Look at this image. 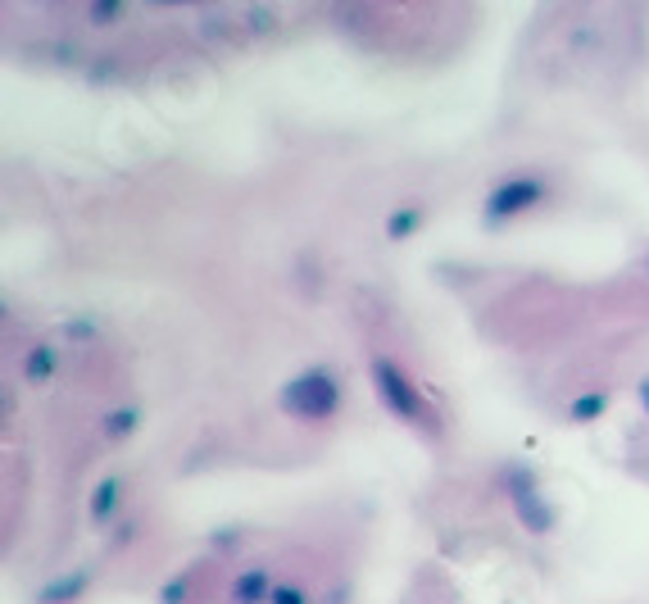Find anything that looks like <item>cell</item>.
I'll use <instances>...</instances> for the list:
<instances>
[{
  "mask_svg": "<svg viewBox=\"0 0 649 604\" xmlns=\"http://www.w3.org/2000/svg\"><path fill=\"white\" fill-rule=\"evenodd\" d=\"M159 600H164V604H177V600H182V586H177V582H173V586H168V591H164V595H159Z\"/></svg>",
  "mask_w": 649,
  "mask_h": 604,
  "instance_id": "cell-13",
  "label": "cell"
},
{
  "mask_svg": "<svg viewBox=\"0 0 649 604\" xmlns=\"http://www.w3.org/2000/svg\"><path fill=\"white\" fill-rule=\"evenodd\" d=\"M373 382H377V396H382L386 405H391L395 414L404 418V423H427V427H436V418L423 409L418 391L409 387V377H404L400 368L391 364V359H373Z\"/></svg>",
  "mask_w": 649,
  "mask_h": 604,
  "instance_id": "cell-2",
  "label": "cell"
},
{
  "mask_svg": "<svg viewBox=\"0 0 649 604\" xmlns=\"http://www.w3.org/2000/svg\"><path fill=\"white\" fill-rule=\"evenodd\" d=\"M418 223H423V209H418V205H400V214H391V223H386V237L400 241V237H409Z\"/></svg>",
  "mask_w": 649,
  "mask_h": 604,
  "instance_id": "cell-7",
  "label": "cell"
},
{
  "mask_svg": "<svg viewBox=\"0 0 649 604\" xmlns=\"http://www.w3.org/2000/svg\"><path fill=\"white\" fill-rule=\"evenodd\" d=\"M118 491H123V482H118V477H105V482L96 486V496H91V523H105V518L114 514Z\"/></svg>",
  "mask_w": 649,
  "mask_h": 604,
  "instance_id": "cell-6",
  "label": "cell"
},
{
  "mask_svg": "<svg viewBox=\"0 0 649 604\" xmlns=\"http://www.w3.org/2000/svg\"><path fill=\"white\" fill-rule=\"evenodd\" d=\"M604 405H609V400H604V391H586L581 400H572V418H577V423H586V418L604 414Z\"/></svg>",
  "mask_w": 649,
  "mask_h": 604,
  "instance_id": "cell-8",
  "label": "cell"
},
{
  "mask_svg": "<svg viewBox=\"0 0 649 604\" xmlns=\"http://www.w3.org/2000/svg\"><path fill=\"white\" fill-rule=\"evenodd\" d=\"M264 595H273L264 568H250V573H241V582L232 586V600L236 604H255V600H264Z\"/></svg>",
  "mask_w": 649,
  "mask_h": 604,
  "instance_id": "cell-5",
  "label": "cell"
},
{
  "mask_svg": "<svg viewBox=\"0 0 649 604\" xmlns=\"http://www.w3.org/2000/svg\"><path fill=\"white\" fill-rule=\"evenodd\" d=\"M640 400H645V409H649V382H645V387H640Z\"/></svg>",
  "mask_w": 649,
  "mask_h": 604,
  "instance_id": "cell-14",
  "label": "cell"
},
{
  "mask_svg": "<svg viewBox=\"0 0 649 604\" xmlns=\"http://www.w3.org/2000/svg\"><path fill=\"white\" fill-rule=\"evenodd\" d=\"M545 200V182L536 173H518V178L500 182V187L486 196V214L491 218H513L522 209H536Z\"/></svg>",
  "mask_w": 649,
  "mask_h": 604,
  "instance_id": "cell-3",
  "label": "cell"
},
{
  "mask_svg": "<svg viewBox=\"0 0 649 604\" xmlns=\"http://www.w3.org/2000/svg\"><path fill=\"white\" fill-rule=\"evenodd\" d=\"M513 500H518V514H522V523H527V532H550L554 527V514L550 509H541V496L531 491V482L513 486Z\"/></svg>",
  "mask_w": 649,
  "mask_h": 604,
  "instance_id": "cell-4",
  "label": "cell"
},
{
  "mask_svg": "<svg viewBox=\"0 0 649 604\" xmlns=\"http://www.w3.org/2000/svg\"><path fill=\"white\" fill-rule=\"evenodd\" d=\"M50 364H55V355H50V350H32V359H28V377H32V382H41V377L50 373Z\"/></svg>",
  "mask_w": 649,
  "mask_h": 604,
  "instance_id": "cell-9",
  "label": "cell"
},
{
  "mask_svg": "<svg viewBox=\"0 0 649 604\" xmlns=\"http://www.w3.org/2000/svg\"><path fill=\"white\" fill-rule=\"evenodd\" d=\"M105 427H109L114 436H123V432H132V427H137V414H132V409H118V414L105 418Z\"/></svg>",
  "mask_w": 649,
  "mask_h": 604,
  "instance_id": "cell-10",
  "label": "cell"
},
{
  "mask_svg": "<svg viewBox=\"0 0 649 604\" xmlns=\"http://www.w3.org/2000/svg\"><path fill=\"white\" fill-rule=\"evenodd\" d=\"M268 604H305V595L295 591V586H273V595H268Z\"/></svg>",
  "mask_w": 649,
  "mask_h": 604,
  "instance_id": "cell-11",
  "label": "cell"
},
{
  "mask_svg": "<svg viewBox=\"0 0 649 604\" xmlns=\"http://www.w3.org/2000/svg\"><path fill=\"white\" fill-rule=\"evenodd\" d=\"M282 405L291 409L295 418H309V423H314V418H327L341 405V387H336L323 368H309L305 377H295L291 387L282 391Z\"/></svg>",
  "mask_w": 649,
  "mask_h": 604,
  "instance_id": "cell-1",
  "label": "cell"
},
{
  "mask_svg": "<svg viewBox=\"0 0 649 604\" xmlns=\"http://www.w3.org/2000/svg\"><path fill=\"white\" fill-rule=\"evenodd\" d=\"M82 586V577H73V582H64V586H46V595L41 600H64V595H73Z\"/></svg>",
  "mask_w": 649,
  "mask_h": 604,
  "instance_id": "cell-12",
  "label": "cell"
}]
</instances>
